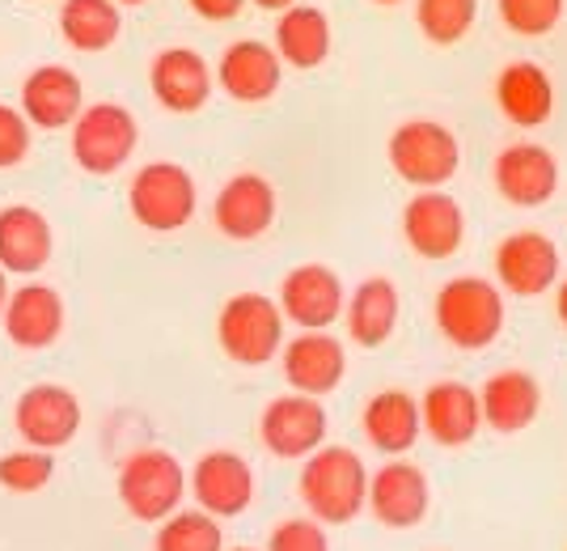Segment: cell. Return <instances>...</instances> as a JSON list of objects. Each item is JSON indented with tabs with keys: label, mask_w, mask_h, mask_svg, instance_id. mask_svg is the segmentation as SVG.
<instances>
[{
	"label": "cell",
	"mask_w": 567,
	"mask_h": 551,
	"mask_svg": "<svg viewBox=\"0 0 567 551\" xmlns=\"http://www.w3.org/2000/svg\"><path fill=\"white\" fill-rule=\"evenodd\" d=\"M474 18H478V0H415V22L436 48L462 43L474 30Z\"/></svg>",
	"instance_id": "4dcf8cb0"
},
{
	"label": "cell",
	"mask_w": 567,
	"mask_h": 551,
	"mask_svg": "<svg viewBox=\"0 0 567 551\" xmlns=\"http://www.w3.org/2000/svg\"><path fill=\"white\" fill-rule=\"evenodd\" d=\"M284 382L301 395H334L348 378V348L331 331H301V336L284 339L280 348Z\"/></svg>",
	"instance_id": "9a60e30c"
},
{
	"label": "cell",
	"mask_w": 567,
	"mask_h": 551,
	"mask_svg": "<svg viewBox=\"0 0 567 551\" xmlns=\"http://www.w3.org/2000/svg\"><path fill=\"white\" fill-rule=\"evenodd\" d=\"M343 302H348V288L339 280V272L327 264L292 267L280 280V297H276L284 323L301 331H331L343 318Z\"/></svg>",
	"instance_id": "8fae6325"
},
{
	"label": "cell",
	"mask_w": 567,
	"mask_h": 551,
	"mask_svg": "<svg viewBox=\"0 0 567 551\" xmlns=\"http://www.w3.org/2000/svg\"><path fill=\"white\" fill-rule=\"evenodd\" d=\"M13 429L34 450H64L81 432V399L60 382H34L13 408Z\"/></svg>",
	"instance_id": "4fadbf2b"
},
{
	"label": "cell",
	"mask_w": 567,
	"mask_h": 551,
	"mask_svg": "<svg viewBox=\"0 0 567 551\" xmlns=\"http://www.w3.org/2000/svg\"><path fill=\"white\" fill-rule=\"evenodd\" d=\"M81 106H85V85L64 64H39L22 81V115L39 132L72 127V120L81 115Z\"/></svg>",
	"instance_id": "7402d4cb"
},
{
	"label": "cell",
	"mask_w": 567,
	"mask_h": 551,
	"mask_svg": "<svg viewBox=\"0 0 567 551\" xmlns=\"http://www.w3.org/2000/svg\"><path fill=\"white\" fill-rule=\"evenodd\" d=\"M267 551H331V534L318 518H284L280 527L271 530Z\"/></svg>",
	"instance_id": "836d02e7"
},
{
	"label": "cell",
	"mask_w": 567,
	"mask_h": 551,
	"mask_svg": "<svg viewBox=\"0 0 567 551\" xmlns=\"http://www.w3.org/2000/svg\"><path fill=\"white\" fill-rule=\"evenodd\" d=\"M25 153H30V120L22 115V106L0 102V170L22 166Z\"/></svg>",
	"instance_id": "e575fe53"
},
{
	"label": "cell",
	"mask_w": 567,
	"mask_h": 551,
	"mask_svg": "<svg viewBox=\"0 0 567 551\" xmlns=\"http://www.w3.org/2000/svg\"><path fill=\"white\" fill-rule=\"evenodd\" d=\"M385 157L402 183H411L415 192H427V187H445L462 170V144L445 123L406 120L390 132Z\"/></svg>",
	"instance_id": "5b68a950"
},
{
	"label": "cell",
	"mask_w": 567,
	"mask_h": 551,
	"mask_svg": "<svg viewBox=\"0 0 567 551\" xmlns=\"http://www.w3.org/2000/svg\"><path fill=\"white\" fill-rule=\"evenodd\" d=\"M297 492L309 518H318L322 527H348L369 501V467L352 446H318L301 458Z\"/></svg>",
	"instance_id": "6da1fadb"
},
{
	"label": "cell",
	"mask_w": 567,
	"mask_h": 551,
	"mask_svg": "<svg viewBox=\"0 0 567 551\" xmlns=\"http://www.w3.org/2000/svg\"><path fill=\"white\" fill-rule=\"evenodd\" d=\"M216 344L234 365H246V369H259V365L280 357L284 314L276 306V297L234 293L216 314Z\"/></svg>",
	"instance_id": "3957f363"
},
{
	"label": "cell",
	"mask_w": 567,
	"mask_h": 551,
	"mask_svg": "<svg viewBox=\"0 0 567 551\" xmlns=\"http://www.w3.org/2000/svg\"><path fill=\"white\" fill-rule=\"evenodd\" d=\"M373 4H402V0H373Z\"/></svg>",
	"instance_id": "ab89813d"
},
{
	"label": "cell",
	"mask_w": 567,
	"mask_h": 551,
	"mask_svg": "<svg viewBox=\"0 0 567 551\" xmlns=\"http://www.w3.org/2000/svg\"><path fill=\"white\" fill-rule=\"evenodd\" d=\"M55 234L51 221L30 204L0 208V267L13 276H39L51 264Z\"/></svg>",
	"instance_id": "d4e9b609"
},
{
	"label": "cell",
	"mask_w": 567,
	"mask_h": 551,
	"mask_svg": "<svg viewBox=\"0 0 567 551\" xmlns=\"http://www.w3.org/2000/svg\"><path fill=\"white\" fill-rule=\"evenodd\" d=\"M127 208L148 234H178L199 208V187L178 162H148L127 187Z\"/></svg>",
	"instance_id": "52a82bcc"
},
{
	"label": "cell",
	"mask_w": 567,
	"mask_h": 551,
	"mask_svg": "<svg viewBox=\"0 0 567 551\" xmlns=\"http://www.w3.org/2000/svg\"><path fill=\"white\" fill-rule=\"evenodd\" d=\"M360 429H364V441L385 458H402L415 450L420 441V399L406 395V390H378L364 411H360Z\"/></svg>",
	"instance_id": "4316f807"
},
{
	"label": "cell",
	"mask_w": 567,
	"mask_h": 551,
	"mask_svg": "<svg viewBox=\"0 0 567 551\" xmlns=\"http://www.w3.org/2000/svg\"><path fill=\"white\" fill-rule=\"evenodd\" d=\"M55 476V458L51 450H34V446H22V450H9L0 455V488L18 492V497H34L43 492Z\"/></svg>",
	"instance_id": "1f68e13d"
},
{
	"label": "cell",
	"mask_w": 567,
	"mask_h": 551,
	"mask_svg": "<svg viewBox=\"0 0 567 551\" xmlns=\"http://www.w3.org/2000/svg\"><path fill=\"white\" fill-rule=\"evenodd\" d=\"M496 106L513 127H543L555 115V81L534 60H513L496 76Z\"/></svg>",
	"instance_id": "484cf974"
},
{
	"label": "cell",
	"mask_w": 567,
	"mask_h": 551,
	"mask_svg": "<svg viewBox=\"0 0 567 551\" xmlns=\"http://www.w3.org/2000/svg\"><path fill=\"white\" fill-rule=\"evenodd\" d=\"M432 318H436V331L450 339L453 348L483 353L499 339L504 323H508V310H504V293H499L496 280H487V276H453L436 293Z\"/></svg>",
	"instance_id": "7a4b0ae2"
},
{
	"label": "cell",
	"mask_w": 567,
	"mask_h": 551,
	"mask_svg": "<svg viewBox=\"0 0 567 551\" xmlns=\"http://www.w3.org/2000/svg\"><path fill=\"white\" fill-rule=\"evenodd\" d=\"M492 178L513 208H543L559 192V157L538 141H517L499 149Z\"/></svg>",
	"instance_id": "2e32d148"
},
{
	"label": "cell",
	"mask_w": 567,
	"mask_h": 551,
	"mask_svg": "<svg viewBox=\"0 0 567 551\" xmlns=\"http://www.w3.org/2000/svg\"><path fill=\"white\" fill-rule=\"evenodd\" d=\"M225 551H259V548H225Z\"/></svg>",
	"instance_id": "b9f144b4"
},
{
	"label": "cell",
	"mask_w": 567,
	"mask_h": 551,
	"mask_svg": "<svg viewBox=\"0 0 567 551\" xmlns=\"http://www.w3.org/2000/svg\"><path fill=\"white\" fill-rule=\"evenodd\" d=\"M559 246L538 229H517L496 246V285L513 297H543L559 285Z\"/></svg>",
	"instance_id": "5bb4252c"
},
{
	"label": "cell",
	"mask_w": 567,
	"mask_h": 551,
	"mask_svg": "<svg viewBox=\"0 0 567 551\" xmlns=\"http://www.w3.org/2000/svg\"><path fill=\"white\" fill-rule=\"evenodd\" d=\"M499 22L520 39H543L564 18V0H496Z\"/></svg>",
	"instance_id": "d6a6232c"
},
{
	"label": "cell",
	"mask_w": 567,
	"mask_h": 551,
	"mask_svg": "<svg viewBox=\"0 0 567 551\" xmlns=\"http://www.w3.org/2000/svg\"><path fill=\"white\" fill-rule=\"evenodd\" d=\"M280 81H284V60L262 39H237L216 60V85L234 98V102H246V106H259L267 98H276Z\"/></svg>",
	"instance_id": "44dd1931"
},
{
	"label": "cell",
	"mask_w": 567,
	"mask_h": 551,
	"mask_svg": "<svg viewBox=\"0 0 567 551\" xmlns=\"http://www.w3.org/2000/svg\"><path fill=\"white\" fill-rule=\"evenodd\" d=\"M402 238H406V246L420 259L445 264V259H453L462 251V242H466V213L441 187L415 192L406 200V208H402Z\"/></svg>",
	"instance_id": "9c48e42d"
},
{
	"label": "cell",
	"mask_w": 567,
	"mask_h": 551,
	"mask_svg": "<svg viewBox=\"0 0 567 551\" xmlns=\"http://www.w3.org/2000/svg\"><path fill=\"white\" fill-rule=\"evenodd\" d=\"M187 497L213 518H241L255 504V467L237 450H208L187 471Z\"/></svg>",
	"instance_id": "30bf717a"
},
{
	"label": "cell",
	"mask_w": 567,
	"mask_h": 551,
	"mask_svg": "<svg viewBox=\"0 0 567 551\" xmlns=\"http://www.w3.org/2000/svg\"><path fill=\"white\" fill-rule=\"evenodd\" d=\"M148 90L169 115H195L213 98V69L195 48H166L148 64Z\"/></svg>",
	"instance_id": "ffe728a7"
},
{
	"label": "cell",
	"mask_w": 567,
	"mask_h": 551,
	"mask_svg": "<svg viewBox=\"0 0 567 551\" xmlns=\"http://www.w3.org/2000/svg\"><path fill=\"white\" fill-rule=\"evenodd\" d=\"M327 432H331V416L322 408V399L301 395V390L271 399L259 416L262 450L284 462H301L318 446H327Z\"/></svg>",
	"instance_id": "ba28073f"
},
{
	"label": "cell",
	"mask_w": 567,
	"mask_h": 551,
	"mask_svg": "<svg viewBox=\"0 0 567 551\" xmlns=\"http://www.w3.org/2000/svg\"><path fill=\"white\" fill-rule=\"evenodd\" d=\"M364 509L378 518L385 530H411L420 527L432 509V483L420 471V462L390 458L378 471H369V501Z\"/></svg>",
	"instance_id": "7c38bea8"
},
{
	"label": "cell",
	"mask_w": 567,
	"mask_h": 551,
	"mask_svg": "<svg viewBox=\"0 0 567 551\" xmlns=\"http://www.w3.org/2000/svg\"><path fill=\"white\" fill-rule=\"evenodd\" d=\"M259 9H267V13H284L288 4H297V0H255Z\"/></svg>",
	"instance_id": "74e56055"
},
{
	"label": "cell",
	"mask_w": 567,
	"mask_h": 551,
	"mask_svg": "<svg viewBox=\"0 0 567 551\" xmlns=\"http://www.w3.org/2000/svg\"><path fill=\"white\" fill-rule=\"evenodd\" d=\"M153 551H225V530L220 518L195 509H174L169 518L157 522L153 534Z\"/></svg>",
	"instance_id": "f546056e"
},
{
	"label": "cell",
	"mask_w": 567,
	"mask_h": 551,
	"mask_svg": "<svg viewBox=\"0 0 567 551\" xmlns=\"http://www.w3.org/2000/svg\"><path fill=\"white\" fill-rule=\"evenodd\" d=\"M555 314H559V323L567 327V276L559 280V288H555Z\"/></svg>",
	"instance_id": "8d00e7d4"
},
{
	"label": "cell",
	"mask_w": 567,
	"mask_h": 551,
	"mask_svg": "<svg viewBox=\"0 0 567 551\" xmlns=\"http://www.w3.org/2000/svg\"><path fill=\"white\" fill-rule=\"evenodd\" d=\"M276 55H280L284 64H292V69H318V64H327V55H331V18L318 9V4H288L280 13V22H276Z\"/></svg>",
	"instance_id": "83f0119b"
},
{
	"label": "cell",
	"mask_w": 567,
	"mask_h": 551,
	"mask_svg": "<svg viewBox=\"0 0 567 551\" xmlns=\"http://www.w3.org/2000/svg\"><path fill=\"white\" fill-rule=\"evenodd\" d=\"M276 213H280V200H276V187L246 170V174H234L213 200V225L234 242H255L262 238L271 225H276Z\"/></svg>",
	"instance_id": "e0dca14e"
},
{
	"label": "cell",
	"mask_w": 567,
	"mask_h": 551,
	"mask_svg": "<svg viewBox=\"0 0 567 551\" xmlns=\"http://www.w3.org/2000/svg\"><path fill=\"white\" fill-rule=\"evenodd\" d=\"M478 408H483V425L487 429L513 437V432L529 429L538 420L543 386L525 369H499V374H492L487 382L478 386Z\"/></svg>",
	"instance_id": "cb8c5ba5"
},
{
	"label": "cell",
	"mask_w": 567,
	"mask_h": 551,
	"mask_svg": "<svg viewBox=\"0 0 567 551\" xmlns=\"http://www.w3.org/2000/svg\"><path fill=\"white\" fill-rule=\"evenodd\" d=\"M64 323H69V310H64V297L51 285H39L30 280L22 288H9V302L0 310V327L9 344H18L25 353H43L55 339L64 336Z\"/></svg>",
	"instance_id": "ac0fdd59"
},
{
	"label": "cell",
	"mask_w": 567,
	"mask_h": 551,
	"mask_svg": "<svg viewBox=\"0 0 567 551\" xmlns=\"http://www.w3.org/2000/svg\"><path fill=\"white\" fill-rule=\"evenodd\" d=\"M118 30H123V13L115 0H64L60 4V34L81 55L115 48Z\"/></svg>",
	"instance_id": "f1b7e54d"
},
{
	"label": "cell",
	"mask_w": 567,
	"mask_h": 551,
	"mask_svg": "<svg viewBox=\"0 0 567 551\" xmlns=\"http://www.w3.org/2000/svg\"><path fill=\"white\" fill-rule=\"evenodd\" d=\"M190 13L204 22H234L237 13L246 9V0H187Z\"/></svg>",
	"instance_id": "d590c367"
},
{
	"label": "cell",
	"mask_w": 567,
	"mask_h": 551,
	"mask_svg": "<svg viewBox=\"0 0 567 551\" xmlns=\"http://www.w3.org/2000/svg\"><path fill=\"white\" fill-rule=\"evenodd\" d=\"M115 4H144V0H115Z\"/></svg>",
	"instance_id": "60d3db41"
},
{
	"label": "cell",
	"mask_w": 567,
	"mask_h": 551,
	"mask_svg": "<svg viewBox=\"0 0 567 551\" xmlns=\"http://www.w3.org/2000/svg\"><path fill=\"white\" fill-rule=\"evenodd\" d=\"M115 488L123 509L136 522L157 527L162 518H169L174 509H183V501H187V471H183V462L169 450L148 446V450H136V455L123 458Z\"/></svg>",
	"instance_id": "277c9868"
},
{
	"label": "cell",
	"mask_w": 567,
	"mask_h": 551,
	"mask_svg": "<svg viewBox=\"0 0 567 551\" xmlns=\"http://www.w3.org/2000/svg\"><path fill=\"white\" fill-rule=\"evenodd\" d=\"M402 318V297L399 285L385 276H369L348 293L343 302V327L355 348H381L399 331Z\"/></svg>",
	"instance_id": "603a6c76"
},
{
	"label": "cell",
	"mask_w": 567,
	"mask_h": 551,
	"mask_svg": "<svg viewBox=\"0 0 567 551\" xmlns=\"http://www.w3.org/2000/svg\"><path fill=\"white\" fill-rule=\"evenodd\" d=\"M136 144H141V123L118 102L81 106V115L72 120V162L85 174H97V178L118 174L132 162Z\"/></svg>",
	"instance_id": "8992f818"
},
{
	"label": "cell",
	"mask_w": 567,
	"mask_h": 551,
	"mask_svg": "<svg viewBox=\"0 0 567 551\" xmlns=\"http://www.w3.org/2000/svg\"><path fill=\"white\" fill-rule=\"evenodd\" d=\"M4 302H9V272L0 267V310H4Z\"/></svg>",
	"instance_id": "f35d334b"
},
{
	"label": "cell",
	"mask_w": 567,
	"mask_h": 551,
	"mask_svg": "<svg viewBox=\"0 0 567 551\" xmlns=\"http://www.w3.org/2000/svg\"><path fill=\"white\" fill-rule=\"evenodd\" d=\"M420 425L424 432L445 446V450H462L483 432V408H478V390L457 378H441L420 395Z\"/></svg>",
	"instance_id": "d6986e66"
}]
</instances>
